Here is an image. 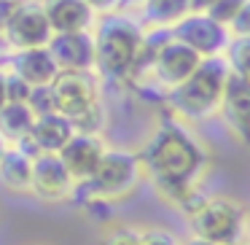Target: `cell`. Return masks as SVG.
<instances>
[{
  "mask_svg": "<svg viewBox=\"0 0 250 245\" xmlns=\"http://www.w3.org/2000/svg\"><path fill=\"white\" fill-rule=\"evenodd\" d=\"M231 35H250V0H245V6L239 8V14L229 24Z\"/></svg>",
  "mask_w": 250,
  "mask_h": 245,
  "instance_id": "4316f807",
  "label": "cell"
},
{
  "mask_svg": "<svg viewBox=\"0 0 250 245\" xmlns=\"http://www.w3.org/2000/svg\"><path fill=\"white\" fill-rule=\"evenodd\" d=\"M140 162L151 175L156 194L186 216H191L205 202L207 194L199 191V180L210 167V154L191 132L188 121L172 113L164 116L140 148Z\"/></svg>",
  "mask_w": 250,
  "mask_h": 245,
  "instance_id": "6da1fadb",
  "label": "cell"
},
{
  "mask_svg": "<svg viewBox=\"0 0 250 245\" xmlns=\"http://www.w3.org/2000/svg\"><path fill=\"white\" fill-rule=\"evenodd\" d=\"M6 76H8V73L0 67V108L8 103V84H6Z\"/></svg>",
  "mask_w": 250,
  "mask_h": 245,
  "instance_id": "f546056e",
  "label": "cell"
},
{
  "mask_svg": "<svg viewBox=\"0 0 250 245\" xmlns=\"http://www.w3.org/2000/svg\"><path fill=\"white\" fill-rule=\"evenodd\" d=\"M51 33H81L94 27V11L83 0H43Z\"/></svg>",
  "mask_w": 250,
  "mask_h": 245,
  "instance_id": "9a60e30c",
  "label": "cell"
},
{
  "mask_svg": "<svg viewBox=\"0 0 250 245\" xmlns=\"http://www.w3.org/2000/svg\"><path fill=\"white\" fill-rule=\"evenodd\" d=\"M135 245H143V243H140V240H137V243H135Z\"/></svg>",
  "mask_w": 250,
  "mask_h": 245,
  "instance_id": "8d00e7d4",
  "label": "cell"
},
{
  "mask_svg": "<svg viewBox=\"0 0 250 245\" xmlns=\"http://www.w3.org/2000/svg\"><path fill=\"white\" fill-rule=\"evenodd\" d=\"M0 67H3V65H0Z\"/></svg>",
  "mask_w": 250,
  "mask_h": 245,
  "instance_id": "f35d334b",
  "label": "cell"
},
{
  "mask_svg": "<svg viewBox=\"0 0 250 245\" xmlns=\"http://www.w3.org/2000/svg\"><path fill=\"white\" fill-rule=\"evenodd\" d=\"M140 240V229L135 226H116L103 237V245H135Z\"/></svg>",
  "mask_w": 250,
  "mask_h": 245,
  "instance_id": "d4e9b609",
  "label": "cell"
},
{
  "mask_svg": "<svg viewBox=\"0 0 250 245\" xmlns=\"http://www.w3.org/2000/svg\"><path fill=\"white\" fill-rule=\"evenodd\" d=\"M223 57H226L229 70H231L234 76L250 81V35H231Z\"/></svg>",
  "mask_w": 250,
  "mask_h": 245,
  "instance_id": "ffe728a7",
  "label": "cell"
},
{
  "mask_svg": "<svg viewBox=\"0 0 250 245\" xmlns=\"http://www.w3.org/2000/svg\"><path fill=\"white\" fill-rule=\"evenodd\" d=\"M6 49H8V46H6V38H3V33H0V54H3Z\"/></svg>",
  "mask_w": 250,
  "mask_h": 245,
  "instance_id": "836d02e7",
  "label": "cell"
},
{
  "mask_svg": "<svg viewBox=\"0 0 250 245\" xmlns=\"http://www.w3.org/2000/svg\"><path fill=\"white\" fill-rule=\"evenodd\" d=\"M89 8L94 11V17H105V14H113L124 6V0H83Z\"/></svg>",
  "mask_w": 250,
  "mask_h": 245,
  "instance_id": "83f0119b",
  "label": "cell"
},
{
  "mask_svg": "<svg viewBox=\"0 0 250 245\" xmlns=\"http://www.w3.org/2000/svg\"><path fill=\"white\" fill-rule=\"evenodd\" d=\"M215 0H191V11H207Z\"/></svg>",
  "mask_w": 250,
  "mask_h": 245,
  "instance_id": "4dcf8cb0",
  "label": "cell"
},
{
  "mask_svg": "<svg viewBox=\"0 0 250 245\" xmlns=\"http://www.w3.org/2000/svg\"><path fill=\"white\" fill-rule=\"evenodd\" d=\"M8 70H11L14 76H19L22 81H27L30 87H38V84H54V78L60 76V67H57L49 46L17 49L11 54Z\"/></svg>",
  "mask_w": 250,
  "mask_h": 245,
  "instance_id": "5bb4252c",
  "label": "cell"
},
{
  "mask_svg": "<svg viewBox=\"0 0 250 245\" xmlns=\"http://www.w3.org/2000/svg\"><path fill=\"white\" fill-rule=\"evenodd\" d=\"M229 73L231 70H229V62L223 54L205 57L199 62V67L183 84H178L175 89L167 92L169 113L188 121V124L210 119L221 108V97H223V89H226Z\"/></svg>",
  "mask_w": 250,
  "mask_h": 245,
  "instance_id": "3957f363",
  "label": "cell"
},
{
  "mask_svg": "<svg viewBox=\"0 0 250 245\" xmlns=\"http://www.w3.org/2000/svg\"><path fill=\"white\" fill-rule=\"evenodd\" d=\"M242 6H245V0H215L205 14H210L215 22H221V24H226V27H229L231 19L239 14V8H242Z\"/></svg>",
  "mask_w": 250,
  "mask_h": 245,
  "instance_id": "603a6c76",
  "label": "cell"
},
{
  "mask_svg": "<svg viewBox=\"0 0 250 245\" xmlns=\"http://www.w3.org/2000/svg\"><path fill=\"white\" fill-rule=\"evenodd\" d=\"M54 94H57V111L67 119L81 116L86 108L100 103L97 78L92 70H60L54 78Z\"/></svg>",
  "mask_w": 250,
  "mask_h": 245,
  "instance_id": "9c48e42d",
  "label": "cell"
},
{
  "mask_svg": "<svg viewBox=\"0 0 250 245\" xmlns=\"http://www.w3.org/2000/svg\"><path fill=\"white\" fill-rule=\"evenodd\" d=\"M140 243L143 245H180V240L175 232H169L164 226H148V229H140Z\"/></svg>",
  "mask_w": 250,
  "mask_h": 245,
  "instance_id": "cb8c5ba5",
  "label": "cell"
},
{
  "mask_svg": "<svg viewBox=\"0 0 250 245\" xmlns=\"http://www.w3.org/2000/svg\"><path fill=\"white\" fill-rule=\"evenodd\" d=\"M92 35H94V70H100V76L116 84L132 81L137 57H140L143 35H146L143 24L126 17V14L113 11L97 19Z\"/></svg>",
  "mask_w": 250,
  "mask_h": 245,
  "instance_id": "7a4b0ae2",
  "label": "cell"
},
{
  "mask_svg": "<svg viewBox=\"0 0 250 245\" xmlns=\"http://www.w3.org/2000/svg\"><path fill=\"white\" fill-rule=\"evenodd\" d=\"M27 108L33 111V116H46L57 111V94H54V84H38V87H30L27 94Z\"/></svg>",
  "mask_w": 250,
  "mask_h": 245,
  "instance_id": "44dd1931",
  "label": "cell"
},
{
  "mask_svg": "<svg viewBox=\"0 0 250 245\" xmlns=\"http://www.w3.org/2000/svg\"><path fill=\"white\" fill-rule=\"evenodd\" d=\"M73 121L62 116L60 111L46 116H35L33 127H30V140L35 143L38 154H60V148L73 137Z\"/></svg>",
  "mask_w": 250,
  "mask_h": 245,
  "instance_id": "2e32d148",
  "label": "cell"
},
{
  "mask_svg": "<svg viewBox=\"0 0 250 245\" xmlns=\"http://www.w3.org/2000/svg\"><path fill=\"white\" fill-rule=\"evenodd\" d=\"M49 51L60 70H94V35L92 30L81 33H54Z\"/></svg>",
  "mask_w": 250,
  "mask_h": 245,
  "instance_id": "4fadbf2b",
  "label": "cell"
},
{
  "mask_svg": "<svg viewBox=\"0 0 250 245\" xmlns=\"http://www.w3.org/2000/svg\"><path fill=\"white\" fill-rule=\"evenodd\" d=\"M180 245H215V243H210V240H205V237H196V234H191V237L183 240Z\"/></svg>",
  "mask_w": 250,
  "mask_h": 245,
  "instance_id": "1f68e13d",
  "label": "cell"
},
{
  "mask_svg": "<svg viewBox=\"0 0 250 245\" xmlns=\"http://www.w3.org/2000/svg\"><path fill=\"white\" fill-rule=\"evenodd\" d=\"M245 245H250V240H248V243H245Z\"/></svg>",
  "mask_w": 250,
  "mask_h": 245,
  "instance_id": "74e56055",
  "label": "cell"
},
{
  "mask_svg": "<svg viewBox=\"0 0 250 245\" xmlns=\"http://www.w3.org/2000/svg\"><path fill=\"white\" fill-rule=\"evenodd\" d=\"M33 180V156L19 151L17 146H8L0 156V183L14 194H27Z\"/></svg>",
  "mask_w": 250,
  "mask_h": 245,
  "instance_id": "e0dca14e",
  "label": "cell"
},
{
  "mask_svg": "<svg viewBox=\"0 0 250 245\" xmlns=\"http://www.w3.org/2000/svg\"><path fill=\"white\" fill-rule=\"evenodd\" d=\"M218 113L223 116L226 127L245 143L250 146V81L229 73L226 89L221 97V108Z\"/></svg>",
  "mask_w": 250,
  "mask_h": 245,
  "instance_id": "7c38bea8",
  "label": "cell"
},
{
  "mask_svg": "<svg viewBox=\"0 0 250 245\" xmlns=\"http://www.w3.org/2000/svg\"><path fill=\"white\" fill-rule=\"evenodd\" d=\"M73 175L62 164L60 154H38L33 159V180H30V194L41 202H62L70 197Z\"/></svg>",
  "mask_w": 250,
  "mask_h": 245,
  "instance_id": "30bf717a",
  "label": "cell"
},
{
  "mask_svg": "<svg viewBox=\"0 0 250 245\" xmlns=\"http://www.w3.org/2000/svg\"><path fill=\"white\" fill-rule=\"evenodd\" d=\"M17 6H19V0H0V33L6 30L8 19H11L14 11H17Z\"/></svg>",
  "mask_w": 250,
  "mask_h": 245,
  "instance_id": "f1b7e54d",
  "label": "cell"
},
{
  "mask_svg": "<svg viewBox=\"0 0 250 245\" xmlns=\"http://www.w3.org/2000/svg\"><path fill=\"white\" fill-rule=\"evenodd\" d=\"M169 33H172V38H178L186 46H191L199 57L223 54L229 41H231V30L226 24L215 22L205 11H188L180 22H175L169 27Z\"/></svg>",
  "mask_w": 250,
  "mask_h": 245,
  "instance_id": "8992f818",
  "label": "cell"
},
{
  "mask_svg": "<svg viewBox=\"0 0 250 245\" xmlns=\"http://www.w3.org/2000/svg\"><path fill=\"white\" fill-rule=\"evenodd\" d=\"M105 124H108V113H105L103 103H94L92 108H86L81 116L73 119V130L76 132H86V135H103Z\"/></svg>",
  "mask_w": 250,
  "mask_h": 245,
  "instance_id": "7402d4cb",
  "label": "cell"
},
{
  "mask_svg": "<svg viewBox=\"0 0 250 245\" xmlns=\"http://www.w3.org/2000/svg\"><path fill=\"white\" fill-rule=\"evenodd\" d=\"M51 27L43 11V0H19L14 17L8 19L3 38L8 49H33V46H49Z\"/></svg>",
  "mask_w": 250,
  "mask_h": 245,
  "instance_id": "ba28073f",
  "label": "cell"
},
{
  "mask_svg": "<svg viewBox=\"0 0 250 245\" xmlns=\"http://www.w3.org/2000/svg\"><path fill=\"white\" fill-rule=\"evenodd\" d=\"M143 175V162L140 154L129 151V148H105L103 159H100L97 170L92 173L89 180H81L92 194L108 197V200H124L140 186Z\"/></svg>",
  "mask_w": 250,
  "mask_h": 245,
  "instance_id": "5b68a950",
  "label": "cell"
},
{
  "mask_svg": "<svg viewBox=\"0 0 250 245\" xmlns=\"http://www.w3.org/2000/svg\"><path fill=\"white\" fill-rule=\"evenodd\" d=\"M35 116L27 108V103H11L8 100L3 108H0V135L6 137L8 143L22 140L24 135H30V127H33Z\"/></svg>",
  "mask_w": 250,
  "mask_h": 245,
  "instance_id": "d6986e66",
  "label": "cell"
},
{
  "mask_svg": "<svg viewBox=\"0 0 250 245\" xmlns=\"http://www.w3.org/2000/svg\"><path fill=\"white\" fill-rule=\"evenodd\" d=\"M140 8L151 27H172L191 11V0H143Z\"/></svg>",
  "mask_w": 250,
  "mask_h": 245,
  "instance_id": "ac0fdd59",
  "label": "cell"
},
{
  "mask_svg": "<svg viewBox=\"0 0 250 245\" xmlns=\"http://www.w3.org/2000/svg\"><path fill=\"white\" fill-rule=\"evenodd\" d=\"M188 221L196 237L215 245H242L248 234V210L231 197H205Z\"/></svg>",
  "mask_w": 250,
  "mask_h": 245,
  "instance_id": "277c9868",
  "label": "cell"
},
{
  "mask_svg": "<svg viewBox=\"0 0 250 245\" xmlns=\"http://www.w3.org/2000/svg\"><path fill=\"white\" fill-rule=\"evenodd\" d=\"M143 0H124V6H140Z\"/></svg>",
  "mask_w": 250,
  "mask_h": 245,
  "instance_id": "e575fe53",
  "label": "cell"
},
{
  "mask_svg": "<svg viewBox=\"0 0 250 245\" xmlns=\"http://www.w3.org/2000/svg\"><path fill=\"white\" fill-rule=\"evenodd\" d=\"M202 60H205V57H199L191 46H186L183 41L172 38V33H169V38L164 41L156 49V54H153L148 76H151V81L156 84L159 89L169 92V89H175L178 84H183L186 78L199 67Z\"/></svg>",
  "mask_w": 250,
  "mask_h": 245,
  "instance_id": "52a82bcc",
  "label": "cell"
},
{
  "mask_svg": "<svg viewBox=\"0 0 250 245\" xmlns=\"http://www.w3.org/2000/svg\"><path fill=\"white\" fill-rule=\"evenodd\" d=\"M8 146H11V143H8L6 137L0 135V156H3V154H6V148H8Z\"/></svg>",
  "mask_w": 250,
  "mask_h": 245,
  "instance_id": "d6a6232c",
  "label": "cell"
},
{
  "mask_svg": "<svg viewBox=\"0 0 250 245\" xmlns=\"http://www.w3.org/2000/svg\"><path fill=\"white\" fill-rule=\"evenodd\" d=\"M105 140L103 135H86V132H73V137L60 148V159L67 167V173L73 175L76 183L89 180L92 173L97 170L100 159L105 154Z\"/></svg>",
  "mask_w": 250,
  "mask_h": 245,
  "instance_id": "8fae6325",
  "label": "cell"
},
{
  "mask_svg": "<svg viewBox=\"0 0 250 245\" xmlns=\"http://www.w3.org/2000/svg\"><path fill=\"white\" fill-rule=\"evenodd\" d=\"M8 76H6V84H8V100L11 103H24L27 100V94H30V84L27 81H22L19 76H14L11 70H6Z\"/></svg>",
  "mask_w": 250,
  "mask_h": 245,
  "instance_id": "484cf974",
  "label": "cell"
},
{
  "mask_svg": "<svg viewBox=\"0 0 250 245\" xmlns=\"http://www.w3.org/2000/svg\"><path fill=\"white\" fill-rule=\"evenodd\" d=\"M248 232H250V213H248Z\"/></svg>",
  "mask_w": 250,
  "mask_h": 245,
  "instance_id": "d590c367",
  "label": "cell"
}]
</instances>
